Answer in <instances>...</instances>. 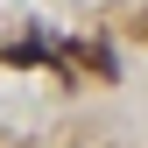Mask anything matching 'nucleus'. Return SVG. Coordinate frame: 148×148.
I'll use <instances>...</instances> for the list:
<instances>
[{
	"mask_svg": "<svg viewBox=\"0 0 148 148\" xmlns=\"http://www.w3.org/2000/svg\"><path fill=\"white\" fill-rule=\"evenodd\" d=\"M134 35H141V42H148V14H141V21H134Z\"/></svg>",
	"mask_w": 148,
	"mask_h": 148,
	"instance_id": "obj_1",
	"label": "nucleus"
}]
</instances>
